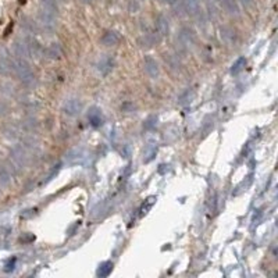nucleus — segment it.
<instances>
[{
  "label": "nucleus",
  "instance_id": "f257e3e1",
  "mask_svg": "<svg viewBox=\"0 0 278 278\" xmlns=\"http://www.w3.org/2000/svg\"><path fill=\"white\" fill-rule=\"evenodd\" d=\"M178 41L182 47H192L196 43V34L191 27H182L178 32Z\"/></svg>",
  "mask_w": 278,
  "mask_h": 278
},
{
  "label": "nucleus",
  "instance_id": "f03ea898",
  "mask_svg": "<svg viewBox=\"0 0 278 278\" xmlns=\"http://www.w3.org/2000/svg\"><path fill=\"white\" fill-rule=\"evenodd\" d=\"M220 36L223 39V42L228 46H235L238 43V34L234 28L228 25H223L220 28Z\"/></svg>",
  "mask_w": 278,
  "mask_h": 278
},
{
  "label": "nucleus",
  "instance_id": "7ed1b4c3",
  "mask_svg": "<svg viewBox=\"0 0 278 278\" xmlns=\"http://www.w3.org/2000/svg\"><path fill=\"white\" fill-rule=\"evenodd\" d=\"M154 28L162 36L170 35V21L164 14H157L154 18Z\"/></svg>",
  "mask_w": 278,
  "mask_h": 278
},
{
  "label": "nucleus",
  "instance_id": "20e7f679",
  "mask_svg": "<svg viewBox=\"0 0 278 278\" xmlns=\"http://www.w3.org/2000/svg\"><path fill=\"white\" fill-rule=\"evenodd\" d=\"M221 7L224 9V11L230 16H234V17H238L241 14V6L238 4L236 0H217Z\"/></svg>",
  "mask_w": 278,
  "mask_h": 278
},
{
  "label": "nucleus",
  "instance_id": "39448f33",
  "mask_svg": "<svg viewBox=\"0 0 278 278\" xmlns=\"http://www.w3.org/2000/svg\"><path fill=\"white\" fill-rule=\"evenodd\" d=\"M144 67L146 74H148L150 78L156 80V78L159 77V65H157V62L153 59L152 56H146V57H145Z\"/></svg>",
  "mask_w": 278,
  "mask_h": 278
},
{
  "label": "nucleus",
  "instance_id": "423d86ee",
  "mask_svg": "<svg viewBox=\"0 0 278 278\" xmlns=\"http://www.w3.org/2000/svg\"><path fill=\"white\" fill-rule=\"evenodd\" d=\"M81 110L82 103L78 99H70V100H67V103H65V106H64V113L70 117L78 116V114L81 113Z\"/></svg>",
  "mask_w": 278,
  "mask_h": 278
},
{
  "label": "nucleus",
  "instance_id": "0eeeda50",
  "mask_svg": "<svg viewBox=\"0 0 278 278\" xmlns=\"http://www.w3.org/2000/svg\"><path fill=\"white\" fill-rule=\"evenodd\" d=\"M185 14H188L191 17H195L199 11H202L200 9V0H181Z\"/></svg>",
  "mask_w": 278,
  "mask_h": 278
},
{
  "label": "nucleus",
  "instance_id": "6e6552de",
  "mask_svg": "<svg viewBox=\"0 0 278 278\" xmlns=\"http://www.w3.org/2000/svg\"><path fill=\"white\" fill-rule=\"evenodd\" d=\"M100 41H102V43L105 46H116L120 43L121 36H120V34L117 31H106Z\"/></svg>",
  "mask_w": 278,
  "mask_h": 278
},
{
  "label": "nucleus",
  "instance_id": "1a4fd4ad",
  "mask_svg": "<svg viewBox=\"0 0 278 278\" xmlns=\"http://www.w3.org/2000/svg\"><path fill=\"white\" fill-rule=\"evenodd\" d=\"M113 64H114V62H113V57H110V56H103L100 60H99L98 63V70L102 74H108V72L111 71V68H113Z\"/></svg>",
  "mask_w": 278,
  "mask_h": 278
},
{
  "label": "nucleus",
  "instance_id": "9d476101",
  "mask_svg": "<svg viewBox=\"0 0 278 278\" xmlns=\"http://www.w3.org/2000/svg\"><path fill=\"white\" fill-rule=\"evenodd\" d=\"M88 118H89V123L93 127H99L102 126L103 123V117H102V113L100 110L96 107H92L88 113Z\"/></svg>",
  "mask_w": 278,
  "mask_h": 278
},
{
  "label": "nucleus",
  "instance_id": "9b49d317",
  "mask_svg": "<svg viewBox=\"0 0 278 278\" xmlns=\"http://www.w3.org/2000/svg\"><path fill=\"white\" fill-rule=\"evenodd\" d=\"M41 18H42V22H43V25H45L46 29L53 31L54 27H56V22H54V13H50V11L43 10Z\"/></svg>",
  "mask_w": 278,
  "mask_h": 278
},
{
  "label": "nucleus",
  "instance_id": "f8f14e48",
  "mask_svg": "<svg viewBox=\"0 0 278 278\" xmlns=\"http://www.w3.org/2000/svg\"><path fill=\"white\" fill-rule=\"evenodd\" d=\"M49 54L52 59H60L62 54H63V50H62V46L59 43H52L49 46Z\"/></svg>",
  "mask_w": 278,
  "mask_h": 278
},
{
  "label": "nucleus",
  "instance_id": "ddd939ff",
  "mask_svg": "<svg viewBox=\"0 0 278 278\" xmlns=\"http://www.w3.org/2000/svg\"><path fill=\"white\" fill-rule=\"evenodd\" d=\"M113 269V264L110 263V261H105L102 266H100V269L98 271V276L99 277H106L110 274V271Z\"/></svg>",
  "mask_w": 278,
  "mask_h": 278
},
{
  "label": "nucleus",
  "instance_id": "4468645a",
  "mask_svg": "<svg viewBox=\"0 0 278 278\" xmlns=\"http://www.w3.org/2000/svg\"><path fill=\"white\" fill-rule=\"evenodd\" d=\"M245 63H246V62H245V59H242V57H241V59H238V60L233 64V70H231L233 74H238V72L242 71V68L245 67Z\"/></svg>",
  "mask_w": 278,
  "mask_h": 278
},
{
  "label": "nucleus",
  "instance_id": "2eb2a0df",
  "mask_svg": "<svg viewBox=\"0 0 278 278\" xmlns=\"http://www.w3.org/2000/svg\"><path fill=\"white\" fill-rule=\"evenodd\" d=\"M239 6H242L245 10H252L255 7V0H236Z\"/></svg>",
  "mask_w": 278,
  "mask_h": 278
},
{
  "label": "nucleus",
  "instance_id": "dca6fc26",
  "mask_svg": "<svg viewBox=\"0 0 278 278\" xmlns=\"http://www.w3.org/2000/svg\"><path fill=\"white\" fill-rule=\"evenodd\" d=\"M128 9H129L131 13L138 11V10H139V1H138V0H129V3H128Z\"/></svg>",
  "mask_w": 278,
  "mask_h": 278
},
{
  "label": "nucleus",
  "instance_id": "f3484780",
  "mask_svg": "<svg viewBox=\"0 0 278 278\" xmlns=\"http://www.w3.org/2000/svg\"><path fill=\"white\" fill-rule=\"evenodd\" d=\"M156 153V148H152V149H146V152H145V154H146V157H145V162L148 163V162H150L153 159V154Z\"/></svg>",
  "mask_w": 278,
  "mask_h": 278
},
{
  "label": "nucleus",
  "instance_id": "a211bd4d",
  "mask_svg": "<svg viewBox=\"0 0 278 278\" xmlns=\"http://www.w3.org/2000/svg\"><path fill=\"white\" fill-rule=\"evenodd\" d=\"M160 1H164V3H167V4H170V6H172V4H175L178 0H160Z\"/></svg>",
  "mask_w": 278,
  "mask_h": 278
},
{
  "label": "nucleus",
  "instance_id": "6ab92c4d",
  "mask_svg": "<svg viewBox=\"0 0 278 278\" xmlns=\"http://www.w3.org/2000/svg\"><path fill=\"white\" fill-rule=\"evenodd\" d=\"M10 29H13V22H11V24H9V27L6 28V31H4V36H7V35H9Z\"/></svg>",
  "mask_w": 278,
  "mask_h": 278
},
{
  "label": "nucleus",
  "instance_id": "aec40b11",
  "mask_svg": "<svg viewBox=\"0 0 278 278\" xmlns=\"http://www.w3.org/2000/svg\"><path fill=\"white\" fill-rule=\"evenodd\" d=\"M80 1H81V3H84V4H90L93 0H80Z\"/></svg>",
  "mask_w": 278,
  "mask_h": 278
},
{
  "label": "nucleus",
  "instance_id": "412c9836",
  "mask_svg": "<svg viewBox=\"0 0 278 278\" xmlns=\"http://www.w3.org/2000/svg\"><path fill=\"white\" fill-rule=\"evenodd\" d=\"M62 1H65V0H62Z\"/></svg>",
  "mask_w": 278,
  "mask_h": 278
}]
</instances>
